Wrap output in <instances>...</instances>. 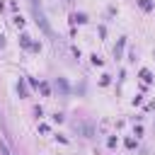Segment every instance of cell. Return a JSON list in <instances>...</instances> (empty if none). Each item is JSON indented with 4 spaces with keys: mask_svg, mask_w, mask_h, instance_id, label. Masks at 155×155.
Here are the masks:
<instances>
[{
    "mask_svg": "<svg viewBox=\"0 0 155 155\" xmlns=\"http://www.w3.org/2000/svg\"><path fill=\"white\" fill-rule=\"evenodd\" d=\"M0 153H2V155H12V150L7 148V143H0Z\"/></svg>",
    "mask_w": 155,
    "mask_h": 155,
    "instance_id": "cell-1",
    "label": "cell"
}]
</instances>
